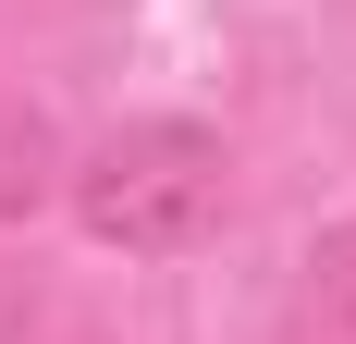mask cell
<instances>
[{
    "label": "cell",
    "mask_w": 356,
    "mask_h": 344,
    "mask_svg": "<svg viewBox=\"0 0 356 344\" xmlns=\"http://www.w3.org/2000/svg\"><path fill=\"white\" fill-rule=\"evenodd\" d=\"M283 344H356V221H332L283 283Z\"/></svg>",
    "instance_id": "2"
},
{
    "label": "cell",
    "mask_w": 356,
    "mask_h": 344,
    "mask_svg": "<svg viewBox=\"0 0 356 344\" xmlns=\"http://www.w3.org/2000/svg\"><path fill=\"white\" fill-rule=\"evenodd\" d=\"M62 136H49V111H25V99H0V221H25L49 185H62Z\"/></svg>",
    "instance_id": "3"
},
{
    "label": "cell",
    "mask_w": 356,
    "mask_h": 344,
    "mask_svg": "<svg viewBox=\"0 0 356 344\" xmlns=\"http://www.w3.org/2000/svg\"><path fill=\"white\" fill-rule=\"evenodd\" d=\"M221 185H234V148L184 111H147V123H111L86 160L62 172L74 221L123 258H184V246L221 221Z\"/></svg>",
    "instance_id": "1"
}]
</instances>
